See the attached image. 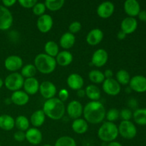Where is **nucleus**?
Instances as JSON below:
<instances>
[{
    "mask_svg": "<svg viewBox=\"0 0 146 146\" xmlns=\"http://www.w3.org/2000/svg\"><path fill=\"white\" fill-rule=\"evenodd\" d=\"M44 51L46 54L56 58L59 53V47L55 41H48L44 45Z\"/></svg>",
    "mask_w": 146,
    "mask_h": 146,
    "instance_id": "29",
    "label": "nucleus"
},
{
    "mask_svg": "<svg viewBox=\"0 0 146 146\" xmlns=\"http://www.w3.org/2000/svg\"><path fill=\"white\" fill-rule=\"evenodd\" d=\"M76 42V37L74 34L69 31L66 32L61 36L59 40V44L64 49H69L72 48Z\"/></svg>",
    "mask_w": 146,
    "mask_h": 146,
    "instance_id": "25",
    "label": "nucleus"
},
{
    "mask_svg": "<svg viewBox=\"0 0 146 146\" xmlns=\"http://www.w3.org/2000/svg\"><path fill=\"white\" fill-rule=\"evenodd\" d=\"M42 146H53V145H49V144H45V145H42Z\"/></svg>",
    "mask_w": 146,
    "mask_h": 146,
    "instance_id": "52",
    "label": "nucleus"
},
{
    "mask_svg": "<svg viewBox=\"0 0 146 146\" xmlns=\"http://www.w3.org/2000/svg\"><path fill=\"white\" fill-rule=\"evenodd\" d=\"M85 93L86 96L91 99V101H98L101 96V90L98 86L94 84H91L86 86Z\"/></svg>",
    "mask_w": 146,
    "mask_h": 146,
    "instance_id": "28",
    "label": "nucleus"
},
{
    "mask_svg": "<svg viewBox=\"0 0 146 146\" xmlns=\"http://www.w3.org/2000/svg\"><path fill=\"white\" fill-rule=\"evenodd\" d=\"M118 128V133L125 139H133L137 135L136 127L131 121H122Z\"/></svg>",
    "mask_w": 146,
    "mask_h": 146,
    "instance_id": "6",
    "label": "nucleus"
},
{
    "mask_svg": "<svg viewBox=\"0 0 146 146\" xmlns=\"http://www.w3.org/2000/svg\"><path fill=\"white\" fill-rule=\"evenodd\" d=\"M46 120V115L43 110H37L31 114L30 117V123L34 128H39L44 123Z\"/></svg>",
    "mask_w": 146,
    "mask_h": 146,
    "instance_id": "24",
    "label": "nucleus"
},
{
    "mask_svg": "<svg viewBox=\"0 0 146 146\" xmlns=\"http://www.w3.org/2000/svg\"><path fill=\"white\" fill-rule=\"evenodd\" d=\"M68 96H69L68 91H67L66 89H65V88L61 89L59 91V92H58V98H59L62 102H64V101H66L68 99Z\"/></svg>",
    "mask_w": 146,
    "mask_h": 146,
    "instance_id": "43",
    "label": "nucleus"
},
{
    "mask_svg": "<svg viewBox=\"0 0 146 146\" xmlns=\"http://www.w3.org/2000/svg\"><path fill=\"white\" fill-rule=\"evenodd\" d=\"M66 111L68 116L72 119L76 120L80 118V117L82 115L84 107L79 101L74 100V101H71V102L68 103Z\"/></svg>",
    "mask_w": 146,
    "mask_h": 146,
    "instance_id": "11",
    "label": "nucleus"
},
{
    "mask_svg": "<svg viewBox=\"0 0 146 146\" xmlns=\"http://www.w3.org/2000/svg\"><path fill=\"white\" fill-rule=\"evenodd\" d=\"M128 106L129 107H131V108H135L138 106V102L134 98H131L128 101Z\"/></svg>",
    "mask_w": 146,
    "mask_h": 146,
    "instance_id": "46",
    "label": "nucleus"
},
{
    "mask_svg": "<svg viewBox=\"0 0 146 146\" xmlns=\"http://www.w3.org/2000/svg\"><path fill=\"white\" fill-rule=\"evenodd\" d=\"M42 110L46 116L57 121L63 118L66 112V107L59 98H53L44 102Z\"/></svg>",
    "mask_w": 146,
    "mask_h": 146,
    "instance_id": "2",
    "label": "nucleus"
},
{
    "mask_svg": "<svg viewBox=\"0 0 146 146\" xmlns=\"http://www.w3.org/2000/svg\"><path fill=\"white\" fill-rule=\"evenodd\" d=\"M105 106L100 101H91L84 106L83 115L84 119L91 124H98L106 118Z\"/></svg>",
    "mask_w": 146,
    "mask_h": 146,
    "instance_id": "1",
    "label": "nucleus"
},
{
    "mask_svg": "<svg viewBox=\"0 0 146 146\" xmlns=\"http://www.w3.org/2000/svg\"><path fill=\"white\" fill-rule=\"evenodd\" d=\"M46 9V6L44 4V3L38 2L37 1L36 4L32 8V11L35 15L41 17V16L44 15L45 14Z\"/></svg>",
    "mask_w": 146,
    "mask_h": 146,
    "instance_id": "38",
    "label": "nucleus"
},
{
    "mask_svg": "<svg viewBox=\"0 0 146 146\" xmlns=\"http://www.w3.org/2000/svg\"><path fill=\"white\" fill-rule=\"evenodd\" d=\"M54 146H77L76 142L73 138L67 135L60 137L56 140Z\"/></svg>",
    "mask_w": 146,
    "mask_h": 146,
    "instance_id": "36",
    "label": "nucleus"
},
{
    "mask_svg": "<svg viewBox=\"0 0 146 146\" xmlns=\"http://www.w3.org/2000/svg\"><path fill=\"white\" fill-rule=\"evenodd\" d=\"M39 82H38V81L35 78V77L24 79L23 87H24V91H25L29 96L35 95L36 94H37L38 91H39Z\"/></svg>",
    "mask_w": 146,
    "mask_h": 146,
    "instance_id": "18",
    "label": "nucleus"
},
{
    "mask_svg": "<svg viewBox=\"0 0 146 146\" xmlns=\"http://www.w3.org/2000/svg\"><path fill=\"white\" fill-rule=\"evenodd\" d=\"M22 58L17 55L9 56L4 61V67L6 69L11 72H16L22 68Z\"/></svg>",
    "mask_w": 146,
    "mask_h": 146,
    "instance_id": "12",
    "label": "nucleus"
},
{
    "mask_svg": "<svg viewBox=\"0 0 146 146\" xmlns=\"http://www.w3.org/2000/svg\"><path fill=\"white\" fill-rule=\"evenodd\" d=\"M124 10L130 17H134L138 15L141 11V6L136 0H126L124 2Z\"/></svg>",
    "mask_w": 146,
    "mask_h": 146,
    "instance_id": "21",
    "label": "nucleus"
},
{
    "mask_svg": "<svg viewBox=\"0 0 146 146\" xmlns=\"http://www.w3.org/2000/svg\"><path fill=\"white\" fill-rule=\"evenodd\" d=\"M130 88L137 93L146 91V77L141 75L133 76L130 80Z\"/></svg>",
    "mask_w": 146,
    "mask_h": 146,
    "instance_id": "13",
    "label": "nucleus"
},
{
    "mask_svg": "<svg viewBox=\"0 0 146 146\" xmlns=\"http://www.w3.org/2000/svg\"><path fill=\"white\" fill-rule=\"evenodd\" d=\"M11 103L14 104L15 105L19 106H23L27 105L29 101V96L24 91H14L12 93L11 96Z\"/></svg>",
    "mask_w": 146,
    "mask_h": 146,
    "instance_id": "20",
    "label": "nucleus"
},
{
    "mask_svg": "<svg viewBox=\"0 0 146 146\" xmlns=\"http://www.w3.org/2000/svg\"><path fill=\"white\" fill-rule=\"evenodd\" d=\"M88 78L94 84H101L105 81V76L102 71L99 70H92L88 74Z\"/></svg>",
    "mask_w": 146,
    "mask_h": 146,
    "instance_id": "34",
    "label": "nucleus"
},
{
    "mask_svg": "<svg viewBox=\"0 0 146 146\" xmlns=\"http://www.w3.org/2000/svg\"><path fill=\"white\" fill-rule=\"evenodd\" d=\"M104 76H105V78H112L113 76V71L111 69L106 70L105 72L104 73Z\"/></svg>",
    "mask_w": 146,
    "mask_h": 146,
    "instance_id": "47",
    "label": "nucleus"
},
{
    "mask_svg": "<svg viewBox=\"0 0 146 146\" xmlns=\"http://www.w3.org/2000/svg\"><path fill=\"white\" fill-rule=\"evenodd\" d=\"M73 131L77 134H84L88 129V123L83 118H78L73 121L71 125Z\"/></svg>",
    "mask_w": 146,
    "mask_h": 146,
    "instance_id": "27",
    "label": "nucleus"
},
{
    "mask_svg": "<svg viewBox=\"0 0 146 146\" xmlns=\"http://www.w3.org/2000/svg\"><path fill=\"white\" fill-rule=\"evenodd\" d=\"M34 66L37 71L43 74H49L54 72L56 67V58L46 54H39L34 58Z\"/></svg>",
    "mask_w": 146,
    "mask_h": 146,
    "instance_id": "3",
    "label": "nucleus"
},
{
    "mask_svg": "<svg viewBox=\"0 0 146 146\" xmlns=\"http://www.w3.org/2000/svg\"><path fill=\"white\" fill-rule=\"evenodd\" d=\"M42 96V97L45 99L48 100L51 98H55L56 95L57 89L56 86L52 82L48 81H43L39 86V91H38Z\"/></svg>",
    "mask_w": 146,
    "mask_h": 146,
    "instance_id": "8",
    "label": "nucleus"
},
{
    "mask_svg": "<svg viewBox=\"0 0 146 146\" xmlns=\"http://www.w3.org/2000/svg\"><path fill=\"white\" fill-rule=\"evenodd\" d=\"M108 60V52L104 48H98L94 51L91 57V63L96 67H102Z\"/></svg>",
    "mask_w": 146,
    "mask_h": 146,
    "instance_id": "14",
    "label": "nucleus"
},
{
    "mask_svg": "<svg viewBox=\"0 0 146 146\" xmlns=\"http://www.w3.org/2000/svg\"><path fill=\"white\" fill-rule=\"evenodd\" d=\"M138 16L141 21L146 22V10H142V11L141 10Z\"/></svg>",
    "mask_w": 146,
    "mask_h": 146,
    "instance_id": "45",
    "label": "nucleus"
},
{
    "mask_svg": "<svg viewBox=\"0 0 146 146\" xmlns=\"http://www.w3.org/2000/svg\"><path fill=\"white\" fill-rule=\"evenodd\" d=\"M17 3L16 0H3L2 4L3 6L5 7H11L14 6Z\"/></svg>",
    "mask_w": 146,
    "mask_h": 146,
    "instance_id": "44",
    "label": "nucleus"
},
{
    "mask_svg": "<svg viewBox=\"0 0 146 146\" xmlns=\"http://www.w3.org/2000/svg\"><path fill=\"white\" fill-rule=\"evenodd\" d=\"M30 121L25 115H19L15 119V126L19 131L26 132L29 128Z\"/></svg>",
    "mask_w": 146,
    "mask_h": 146,
    "instance_id": "31",
    "label": "nucleus"
},
{
    "mask_svg": "<svg viewBox=\"0 0 146 146\" xmlns=\"http://www.w3.org/2000/svg\"><path fill=\"white\" fill-rule=\"evenodd\" d=\"M37 70L34 64H27L21 68V74L23 77L26 78H33L36 74Z\"/></svg>",
    "mask_w": 146,
    "mask_h": 146,
    "instance_id": "35",
    "label": "nucleus"
},
{
    "mask_svg": "<svg viewBox=\"0 0 146 146\" xmlns=\"http://www.w3.org/2000/svg\"><path fill=\"white\" fill-rule=\"evenodd\" d=\"M107 146H123L119 142H117V141H113V142L109 143Z\"/></svg>",
    "mask_w": 146,
    "mask_h": 146,
    "instance_id": "50",
    "label": "nucleus"
},
{
    "mask_svg": "<svg viewBox=\"0 0 146 146\" xmlns=\"http://www.w3.org/2000/svg\"><path fill=\"white\" fill-rule=\"evenodd\" d=\"M81 28H82V25L81 23L78 21H75L70 24L69 27H68V30H69L70 33L74 34L81 31Z\"/></svg>",
    "mask_w": 146,
    "mask_h": 146,
    "instance_id": "39",
    "label": "nucleus"
},
{
    "mask_svg": "<svg viewBox=\"0 0 146 146\" xmlns=\"http://www.w3.org/2000/svg\"><path fill=\"white\" fill-rule=\"evenodd\" d=\"M24 82V77L21 74L13 72L9 74L4 80V86L8 90L11 91H19L23 87Z\"/></svg>",
    "mask_w": 146,
    "mask_h": 146,
    "instance_id": "5",
    "label": "nucleus"
},
{
    "mask_svg": "<svg viewBox=\"0 0 146 146\" xmlns=\"http://www.w3.org/2000/svg\"><path fill=\"white\" fill-rule=\"evenodd\" d=\"M15 127V119L7 114L0 115V128L4 131H9Z\"/></svg>",
    "mask_w": 146,
    "mask_h": 146,
    "instance_id": "26",
    "label": "nucleus"
},
{
    "mask_svg": "<svg viewBox=\"0 0 146 146\" xmlns=\"http://www.w3.org/2000/svg\"><path fill=\"white\" fill-rule=\"evenodd\" d=\"M115 10V6L111 1H104L98 6L97 14L102 19H108L113 15Z\"/></svg>",
    "mask_w": 146,
    "mask_h": 146,
    "instance_id": "15",
    "label": "nucleus"
},
{
    "mask_svg": "<svg viewBox=\"0 0 146 146\" xmlns=\"http://www.w3.org/2000/svg\"><path fill=\"white\" fill-rule=\"evenodd\" d=\"M66 83L67 85L71 89L74 90V91H78L84 86V80L81 75L74 73L68 76L66 80Z\"/></svg>",
    "mask_w": 146,
    "mask_h": 146,
    "instance_id": "17",
    "label": "nucleus"
},
{
    "mask_svg": "<svg viewBox=\"0 0 146 146\" xmlns=\"http://www.w3.org/2000/svg\"><path fill=\"white\" fill-rule=\"evenodd\" d=\"M134 121L138 125H146V108H138L133 113Z\"/></svg>",
    "mask_w": 146,
    "mask_h": 146,
    "instance_id": "30",
    "label": "nucleus"
},
{
    "mask_svg": "<svg viewBox=\"0 0 146 146\" xmlns=\"http://www.w3.org/2000/svg\"><path fill=\"white\" fill-rule=\"evenodd\" d=\"M36 3V0H19V4L20 6L26 9L33 8Z\"/></svg>",
    "mask_w": 146,
    "mask_h": 146,
    "instance_id": "41",
    "label": "nucleus"
},
{
    "mask_svg": "<svg viewBox=\"0 0 146 146\" xmlns=\"http://www.w3.org/2000/svg\"><path fill=\"white\" fill-rule=\"evenodd\" d=\"M118 135V126L114 123L106 121L98 128V136L99 139L104 142L109 143L115 141Z\"/></svg>",
    "mask_w": 146,
    "mask_h": 146,
    "instance_id": "4",
    "label": "nucleus"
},
{
    "mask_svg": "<svg viewBox=\"0 0 146 146\" xmlns=\"http://www.w3.org/2000/svg\"><path fill=\"white\" fill-rule=\"evenodd\" d=\"M103 90L109 96H117L120 94L121 86L114 78H106L103 82Z\"/></svg>",
    "mask_w": 146,
    "mask_h": 146,
    "instance_id": "9",
    "label": "nucleus"
},
{
    "mask_svg": "<svg viewBox=\"0 0 146 146\" xmlns=\"http://www.w3.org/2000/svg\"><path fill=\"white\" fill-rule=\"evenodd\" d=\"M120 117L123 121H130L133 118V113L128 108H123L120 111Z\"/></svg>",
    "mask_w": 146,
    "mask_h": 146,
    "instance_id": "40",
    "label": "nucleus"
},
{
    "mask_svg": "<svg viewBox=\"0 0 146 146\" xmlns=\"http://www.w3.org/2000/svg\"><path fill=\"white\" fill-rule=\"evenodd\" d=\"M138 27V21L134 17H126L121 21V29L125 34H131L136 30Z\"/></svg>",
    "mask_w": 146,
    "mask_h": 146,
    "instance_id": "19",
    "label": "nucleus"
},
{
    "mask_svg": "<svg viewBox=\"0 0 146 146\" xmlns=\"http://www.w3.org/2000/svg\"><path fill=\"white\" fill-rule=\"evenodd\" d=\"M115 80L120 85H127L129 84L131 76L126 70L121 69L115 74Z\"/></svg>",
    "mask_w": 146,
    "mask_h": 146,
    "instance_id": "32",
    "label": "nucleus"
},
{
    "mask_svg": "<svg viewBox=\"0 0 146 146\" xmlns=\"http://www.w3.org/2000/svg\"><path fill=\"white\" fill-rule=\"evenodd\" d=\"M0 146H1V145H0Z\"/></svg>",
    "mask_w": 146,
    "mask_h": 146,
    "instance_id": "53",
    "label": "nucleus"
},
{
    "mask_svg": "<svg viewBox=\"0 0 146 146\" xmlns=\"http://www.w3.org/2000/svg\"><path fill=\"white\" fill-rule=\"evenodd\" d=\"M65 4L64 0H46L44 2L46 8L51 11H56L61 9Z\"/></svg>",
    "mask_w": 146,
    "mask_h": 146,
    "instance_id": "33",
    "label": "nucleus"
},
{
    "mask_svg": "<svg viewBox=\"0 0 146 146\" xmlns=\"http://www.w3.org/2000/svg\"><path fill=\"white\" fill-rule=\"evenodd\" d=\"M26 140L30 144L34 145H38L41 143L43 139V135L39 129L36 128H29L25 132Z\"/></svg>",
    "mask_w": 146,
    "mask_h": 146,
    "instance_id": "16",
    "label": "nucleus"
},
{
    "mask_svg": "<svg viewBox=\"0 0 146 146\" xmlns=\"http://www.w3.org/2000/svg\"><path fill=\"white\" fill-rule=\"evenodd\" d=\"M104 38V32L100 29H91L86 36V41L89 45L96 46L102 41Z\"/></svg>",
    "mask_w": 146,
    "mask_h": 146,
    "instance_id": "22",
    "label": "nucleus"
},
{
    "mask_svg": "<svg viewBox=\"0 0 146 146\" xmlns=\"http://www.w3.org/2000/svg\"><path fill=\"white\" fill-rule=\"evenodd\" d=\"M54 25V20L51 15L44 14V15L38 17L36 21V27L38 31L41 33H48L51 31Z\"/></svg>",
    "mask_w": 146,
    "mask_h": 146,
    "instance_id": "10",
    "label": "nucleus"
},
{
    "mask_svg": "<svg viewBox=\"0 0 146 146\" xmlns=\"http://www.w3.org/2000/svg\"><path fill=\"white\" fill-rule=\"evenodd\" d=\"M120 117V111L116 108H111L106 114V118L108 122L114 123Z\"/></svg>",
    "mask_w": 146,
    "mask_h": 146,
    "instance_id": "37",
    "label": "nucleus"
},
{
    "mask_svg": "<svg viewBox=\"0 0 146 146\" xmlns=\"http://www.w3.org/2000/svg\"><path fill=\"white\" fill-rule=\"evenodd\" d=\"M14 138L17 142H22L24 140H26L25 132L21 131H18L14 133Z\"/></svg>",
    "mask_w": 146,
    "mask_h": 146,
    "instance_id": "42",
    "label": "nucleus"
},
{
    "mask_svg": "<svg viewBox=\"0 0 146 146\" xmlns=\"http://www.w3.org/2000/svg\"><path fill=\"white\" fill-rule=\"evenodd\" d=\"M13 21L14 19L11 11L7 7L0 5V30H8L12 26Z\"/></svg>",
    "mask_w": 146,
    "mask_h": 146,
    "instance_id": "7",
    "label": "nucleus"
},
{
    "mask_svg": "<svg viewBox=\"0 0 146 146\" xmlns=\"http://www.w3.org/2000/svg\"><path fill=\"white\" fill-rule=\"evenodd\" d=\"M4 81H3V79H2V78H0V88H1V87L3 86H4Z\"/></svg>",
    "mask_w": 146,
    "mask_h": 146,
    "instance_id": "51",
    "label": "nucleus"
},
{
    "mask_svg": "<svg viewBox=\"0 0 146 146\" xmlns=\"http://www.w3.org/2000/svg\"><path fill=\"white\" fill-rule=\"evenodd\" d=\"M55 58L57 64L61 66H67L72 63L74 57L71 52L64 50V51H59Z\"/></svg>",
    "mask_w": 146,
    "mask_h": 146,
    "instance_id": "23",
    "label": "nucleus"
},
{
    "mask_svg": "<svg viewBox=\"0 0 146 146\" xmlns=\"http://www.w3.org/2000/svg\"><path fill=\"white\" fill-rule=\"evenodd\" d=\"M125 37H126V34H125L123 31H121V30L118 33V34H117V38H118L119 40L124 39Z\"/></svg>",
    "mask_w": 146,
    "mask_h": 146,
    "instance_id": "48",
    "label": "nucleus"
},
{
    "mask_svg": "<svg viewBox=\"0 0 146 146\" xmlns=\"http://www.w3.org/2000/svg\"><path fill=\"white\" fill-rule=\"evenodd\" d=\"M76 94L78 97H80V98H83V97H84V96H86L85 90H83L82 88H81V89L77 91Z\"/></svg>",
    "mask_w": 146,
    "mask_h": 146,
    "instance_id": "49",
    "label": "nucleus"
}]
</instances>
